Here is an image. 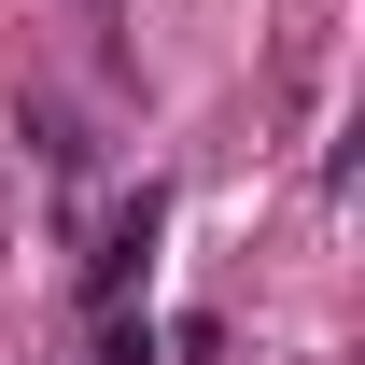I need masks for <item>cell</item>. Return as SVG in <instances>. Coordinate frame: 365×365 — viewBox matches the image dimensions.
I'll return each instance as SVG.
<instances>
[{"label": "cell", "mask_w": 365, "mask_h": 365, "mask_svg": "<svg viewBox=\"0 0 365 365\" xmlns=\"http://www.w3.org/2000/svg\"><path fill=\"white\" fill-rule=\"evenodd\" d=\"M155 225H169V197H155V182H127V197L98 211V253H85V309H127V281H140V253H155Z\"/></svg>", "instance_id": "obj_1"}, {"label": "cell", "mask_w": 365, "mask_h": 365, "mask_svg": "<svg viewBox=\"0 0 365 365\" xmlns=\"http://www.w3.org/2000/svg\"><path fill=\"white\" fill-rule=\"evenodd\" d=\"M14 140H43V169H85V127H71L56 98H14Z\"/></svg>", "instance_id": "obj_2"}, {"label": "cell", "mask_w": 365, "mask_h": 365, "mask_svg": "<svg viewBox=\"0 0 365 365\" xmlns=\"http://www.w3.org/2000/svg\"><path fill=\"white\" fill-rule=\"evenodd\" d=\"M71 14H113V0H71Z\"/></svg>", "instance_id": "obj_3"}]
</instances>
